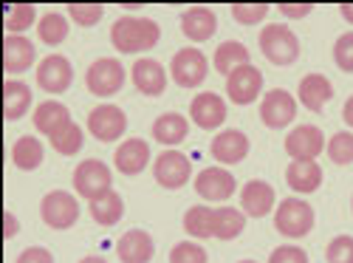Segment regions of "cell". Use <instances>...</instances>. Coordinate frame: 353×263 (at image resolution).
Instances as JSON below:
<instances>
[{
    "instance_id": "6da1fadb",
    "label": "cell",
    "mask_w": 353,
    "mask_h": 263,
    "mask_svg": "<svg viewBox=\"0 0 353 263\" xmlns=\"http://www.w3.org/2000/svg\"><path fill=\"white\" fill-rule=\"evenodd\" d=\"M161 40V28L150 17L125 14L110 26V43L119 54H144Z\"/></svg>"
},
{
    "instance_id": "7a4b0ae2",
    "label": "cell",
    "mask_w": 353,
    "mask_h": 263,
    "mask_svg": "<svg viewBox=\"0 0 353 263\" xmlns=\"http://www.w3.org/2000/svg\"><path fill=\"white\" fill-rule=\"evenodd\" d=\"M260 51L272 66H294L300 60V40L283 23H269L260 32Z\"/></svg>"
},
{
    "instance_id": "3957f363",
    "label": "cell",
    "mask_w": 353,
    "mask_h": 263,
    "mask_svg": "<svg viewBox=\"0 0 353 263\" xmlns=\"http://www.w3.org/2000/svg\"><path fill=\"white\" fill-rule=\"evenodd\" d=\"M314 207L305 198H283L277 204V213H274V229L280 232L283 238H305L308 232L314 229Z\"/></svg>"
},
{
    "instance_id": "277c9868",
    "label": "cell",
    "mask_w": 353,
    "mask_h": 263,
    "mask_svg": "<svg viewBox=\"0 0 353 263\" xmlns=\"http://www.w3.org/2000/svg\"><path fill=\"white\" fill-rule=\"evenodd\" d=\"M128 82V71L119 60H113V57H102V60L91 63L85 71V85H88V91H91L94 97H113V94H119L122 88Z\"/></svg>"
},
{
    "instance_id": "5b68a950",
    "label": "cell",
    "mask_w": 353,
    "mask_h": 263,
    "mask_svg": "<svg viewBox=\"0 0 353 263\" xmlns=\"http://www.w3.org/2000/svg\"><path fill=\"white\" fill-rule=\"evenodd\" d=\"M74 190L88 198V201H94L105 193L113 190V173L110 167L102 162V159H85L77 164L74 170Z\"/></svg>"
},
{
    "instance_id": "8992f818",
    "label": "cell",
    "mask_w": 353,
    "mask_h": 263,
    "mask_svg": "<svg viewBox=\"0 0 353 263\" xmlns=\"http://www.w3.org/2000/svg\"><path fill=\"white\" fill-rule=\"evenodd\" d=\"M297 116V99L294 94H288L285 88H272V91L263 94L260 99V119L272 130H283L294 122Z\"/></svg>"
},
{
    "instance_id": "52a82bcc",
    "label": "cell",
    "mask_w": 353,
    "mask_h": 263,
    "mask_svg": "<svg viewBox=\"0 0 353 263\" xmlns=\"http://www.w3.org/2000/svg\"><path fill=\"white\" fill-rule=\"evenodd\" d=\"M210 74V63L203 51L198 48H181L175 51L172 63H170V77L179 88H198Z\"/></svg>"
},
{
    "instance_id": "ba28073f",
    "label": "cell",
    "mask_w": 353,
    "mask_h": 263,
    "mask_svg": "<svg viewBox=\"0 0 353 263\" xmlns=\"http://www.w3.org/2000/svg\"><path fill=\"white\" fill-rule=\"evenodd\" d=\"M40 215L51 229H71L79 221V201L65 190L46 193L40 201Z\"/></svg>"
},
{
    "instance_id": "9c48e42d",
    "label": "cell",
    "mask_w": 353,
    "mask_h": 263,
    "mask_svg": "<svg viewBox=\"0 0 353 263\" xmlns=\"http://www.w3.org/2000/svg\"><path fill=\"white\" fill-rule=\"evenodd\" d=\"M192 175V164L181 150H164L153 162V179L164 190H181Z\"/></svg>"
},
{
    "instance_id": "30bf717a",
    "label": "cell",
    "mask_w": 353,
    "mask_h": 263,
    "mask_svg": "<svg viewBox=\"0 0 353 263\" xmlns=\"http://www.w3.org/2000/svg\"><path fill=\"white\" fill-rule=\"evenodd\" d=\"M88 130H91V136L99 142H119L128 130V116L116 105H108V102L97 105L91 113H88Z\"/></svg>"
},
{
    "instance_id": "8fae6325",
    "label": "cell",
    "mask_w": 353,
    "mask_h": 263,
    "mask_svg": "<svg viewBox=\"0 0 353 263\" xmlns=\"http://www.w3.org/2000/svg\"><path fill=\"white\" fill-rule=\"evenodd\" d=\"M325 144V133L316 125H297L285 136V153L291 156V162H316Z\"/></svg>"
},
{
    "instance_id": "7c38bea8",
    "label": "cell",
    "mask_w": 353,
    "mask_h": 263,
    "mask_svg": "<svg viewBox=\"0 0 353 263\" xmlns=\"http://www.w3.org/2000/svg\"><path fill=\"white\" fill-rule=\"evenodd\" d=\"M195 193L203 198V201H215V204H223L229 201L234 193H238V182L234 175L223 167H207L195 175Z\"/></svg>"
},
{
    "instance_id": "4fadbf2b",
    "label": "cell",
    "mask_w": 353,
    "mask_h": 263,
    "mask_svg": "<svg viewBox=\"0 0 353 263\" xmlns=\"http://www.w3.org/2000/svg\"><path fill=\"white\" fill-rule=\"evenodd\" d=\"M263 94V71L249 66H241L238 71H232L226 77V97L234 105H252Z\"/></svg>"
},
{
    "instance_id": "5bb4252c",
    "label": "cell",
    "mask_w": 353,
    "mask_h": 263,
    "mask_svg": "<svg viewBox=\"0 0 353 263\" xmlns=\"http://www.w3.org/2000/svg\"><path fill=\"white\" fill-rule=\"evenodd\" d=\"M74 82V66L63 54H51L37 66V85L46 94H65Z\"/></svg>"
},
{
    "instance_id": "9a60e30c",
    "label": "cell",
    "mask_w": 353,
    "mask_h": 263,
    "mask_svg": "<svg viewBox=\"0 0 353 263\" xmlns=\"http://www.w3.org/2000/svg\"><path fill=\"white\" fill-rule=\"evenodd\" d=\"M190 119L201 130H218L226 122V102L215 91H203L190 102Z\"/></svg>"
},
{
    "instance_id": "2e32d148",
    "label": "cell",
    "mask_w": 353,
    "mask_h": 263,
    "mask_svg": "<svg viewBox=\"0 0 353 263\" xmlns=\"http://www.w3.org/2000/svg\"><path fill=\"white\" fill-rule=\"evenodd\" d=\"M274 187L263 179H252L241 187V210L249 218H266L274 210Z\"/></svg>"
},
{
    "instance_id": "e0dca14e",
    "label": "cell",
    "mask_w": 353,
    "mask_h": 263,
    "mask_svg": "<svg viewBox=\"0 0 353 263\" xmlns=\"http://www.w3.org/2000/svg\"><path fill=\"white\" fill-rule=\"evenodd\" d=\"M130 79L136 85V91H141L144 97H161L167 91V71L161 63L150 60V57H141L130 68Z\"/></svg>"
},
{
    "instance_id": "ac0fdd59",
    "label": "cell",
    "mask_w": 353,
    "mask_h": 263,
    "mask_svg": "<svg viewBox=\"0 0 353 263\" xmlns=\"http://www.w3.org/2000/svg\"><path fill=\"white\" fill-rule=\"evenodd\" d=\"M249 148H252L249 136H246L243 130H238V128L221 130V133L212 139V144H210L215 162H221V164H238V162H243V159L249 156Z\"/></svg>"
},
{
    "instance_id": "d6986e66",
    "label": "cell",
    "mask_w": 353,
    "mask_h": 263,
    "mask_svg": "<svg viewBox=\"0 0 353 263\" xmlns=\"http://www.w3.org/2000/svg\"><path fill=\"white\" fill-rule=\"evenodd\" d=\"M37 48L26 35H6L3 37V68L9 74H23L34 66Z\"/></svg>"
},
{
    "instance_id": "ffe728a7",
    "label": "cell",
    "mask_w": 353,
    "mask_h": 263,
    "mask_svg": "<svg viewBox=\"0 0 353 263\" xmlns=\"http://www.w3.org/2000/svg\"><path fill=\"white\" fill-rule=\"evenodd\" d=\"M113 164L122 175H139L150 164V144L144 139H125L113 153Z\"/></svg>"
},
{
    "instance_id": "44dd1931",
    "label": "cell",
    "mask_w": 353,
    "mask_h": 263,
    "mask_svg": "<svg viewBox=\"0 0 353 263\" xmlns=\"http://www.w3.org/2000/svg\"><path fill=\"white\" fill-rule=\"evenodd\" d=\"M116 255L122 263H150L156 255V244L150 238V232L144 229H128L116 244Z\"/></svg>"
},
{
    "instance_id": "7402d4cb",
    "label": "cell",
    "mask_w": 353,
    "mask_h": 263,
    "mask_svg": "<svg viewBox=\"0 0 353 263\" xmlns=\"http://www.w3.org/2000/svg\"><path fill=\"white\" fill-rule=\"evenodd\" d=\"M181 32L192 43H207L218 32V14L210 6H192L181 14Z\"/></svg>"
},
{
    "instance_id": "603a6c76",
    "label": "cell",
    "mask_w": 353,
    "mask_h": 263,
    "mask_svg": "<svg viewBox=\"0 0 353 263\" xmlns=\"http://www.w3.org/2000/svg\"><path fill=\"white\" fill-rule=\"evenodd\" d=\"M297 99L303 102V108L319 113L334 99V85L325 74H305L300 79V88H297Z\"/></svg>"
},
{
    "instance_id": "cb8c5ba5",
    "label": "cell",
    "mask_w": 353,
    "mask_h": 263,
    "mask_svg": "<svg viewBox=\"0 0 353 263\" xmlns=\"http://www.w3.org/2000/svg\"><path fill=\"white\" fill-rule=\"evenodd\" d=\"M322 167L316 162H291L285 167V184L291 187V193H300V195H308V193H316L322 187Z\"/></svg>"
},
{
    "instance_id": "d4e9b609",
    "label": "cell",
    "mask_w": 353,
    "mask_h": 263,
    "mask_svg": "<svg viewBox=\"0 0 353 263\" xmlns=\"http://www.w3.org/2000/svg\"><path fill=\"white\" fill-rule=\"evenodd\" d=\"M187 136H190V122H187V116L175 113V110L161 113L159 119L153 122V139H156L159 144H164V148H170V150L175 148V144H181Z\"/></svg>"
},
{
    "instance_id": "484cf974",
    "label": "cell",
    "mask_w": 353,
    "mask_h": 263,
    "mask_svg": "<svg viewBox=\"0 0 353 263\" xmlns=\"http://www.w3.org/2000/svg\"><path fill=\"white\" fill-rule=\"evenodd\" d=\"M32 88L20 79H6L3 85V113L6 119L14 122V119H23V116L32 110Z\"/></svg>"
},
{
    "instance_id": "4316f807",
    "label": "cell",
    "mask_w": 353,
    "mask_h": 263,
    "mask_svg": "<svg viewBox=\"0 0 353 263\" xmlns=\"http://www.w3.org/2000/svg\"><path fill=\"white\" fill-rule=\"evenodd\" d=\"M68 122H74L71 119V113H68V108L63 105V102H40L37 108H34V128L43 133V136H54L57 130H63Z\"/></svg>"
},
{
    "instance_id": "83f0119b",
    "label": "cell",
    "mask_w": 353,
    "mask_h": 263,
    "mask_svg": "<svg viewBox=\"0 0 353 263\" xmlns=\"http://www.w3.org/2000/svg\"><path fill=\"white\" fill-rule=\"evenodd\" d=\"M88 204H91V218L99 226H116L125 218V201L116 190H110V193H105L94 201H88Z\"/></svg>"
},
{
    "instance_id": "f1b7e54d",
    "label": "cell",
    "mask_w": 353,
    "mask_h": 263,
    "mask_svg": "<svg viewBox=\"0 0 353 263\" xmlns=\"http://www.w3.org/2000/svg\"><path fill=\"white\" fill-rule=\"evenodd\" d=\"M212 63H215V71L229 77L232 71H238L241 66H249V48L238 40H226L215 48L212 54Z\"/></svg>"
},
{
    "instance_id": "f546056e",
    "label": "cell",
    "mask_w": 353,
    "mask_h": 263,
    "mask_svg": "<svg viewBox=\"0 0 353 263\" xmlns=\"http://www.w3.org/2000/svg\"><path fill=\"white\" fill-rule=\"evenodd\" d=\"M184 229L190 238H198V241L215 238V210L207 207V204H195L184 215Z\"/></svg>"
},
{
    "instance_id": "4dcf8cb0",
    "label": "cell",
    "mask_w": 353,
    "mask_h": 263,
    "mask_svg": "<svg viewBox=\"0 0 353 263\" xmlns=\"http://www.w3.org/2000/svg\"><path fill=\"white\" fill-rule=\"evenodd\" d=\"M43 156H46V150H43V142L37 136H20L12 148V162L23 173L37 170L43 164Z\"/></svg>"
},
{
    "instance_id": "1f68e13d",
    "label": "cell",
    "mask_w": 353,
    "mask_h": 263,
    "mask_svg": "<svg viewBox=\"0 0 353 263\" xmlns=\"http://www.w3.org/2000/svg\"><path fill=\"white\" fill-rule=\"evenodd\" d=\"M243 229H246L243 210L229 207V204H223V207L215 210V238L218 241H234Z\"/></svg>"
},
{
    "instance_id": "d6a6232c",
    "label": "cell",
    "mask_w": 353,
    "mask_h": 263,
    "mask_svg": "<svg viewBox=\"0 0 353 263\" xmlns=\"http://www.w3.org/2000/svg\"><path fill=\"white\" fill-rule=\"evenodd\" d=\"M34 23H40V20H37V9L32 3H12V6H6L3 28H6L9 35H23Z\"/></svg>"
},
{
    "instance_id": "836d02e7",
    "label": "cell",
    "mask_w": 353,
    "mask_h": 263,
    "mask_svg": "<svg viewBox=\"0 0 353 263\" xmlns=\"http://www.w3.org/2000/svg\"><path fill=\"white\" fill-rule=\"evenodd\" d=\"M37 35L46 46H60L68 40V17L60 12H48L40 23H37Z\"/></svg>"
},
{
    "instance_id": "e575fe53",
    "label": "cell",
    "mask_w": 353,
    "mask_h": 263,
    "mask_svg": "<svg viewBox=\"0 0 353 263\" xmlns=\"http://www.w3.org/2000/svg\"><path fill=\"white\" fill-rule=\"evenodd\" d=\"M48 142L60 156H77L82 150V144H85V130L77 122H68L63 130H57Z\"/></svg>"
},
{
    "instance_id": "d590c367",
    "label": "cell",
    "mask_w": 353,
    "mask_h": 263,
    "mask_svg": "<svg viewBox=\"0 0 353 263\" xmlns=\"http://www.w3.org/2000/svg\"><path fill=\"white\" fill-rule=\"evenodd\" d=\"M325 153H328V159H331L334 164H339V167L353 164V130H339V133H334V136L328 139V144H325Z\"/></svg>"
},
{
    "instance_id": "8d00e7d4",
    "label": "cell",
    "mask_w": 353,
    "mask_h": 263,
    "mask_svg": "<svg viewBox=\"0 0 353 263\" xmlns=\"http://www.w3.org/2000/svg\"><path fill=\"white\" fill-rule=\"evenodd\" d=\"M170 263H210V255L198 241H181L170 249Z\"/></svg>"
},
{
    "instance_id": "74e56055",
    "label": "cell",
    "mask_w": 353,
    "mask_h": 263,
    "mask_svg": "<svg viewBox=\"0 0 353 263\" xmlns=\"http://www.w3.org/2000/svg\"><path fill=\"white\" fill-rule=\"evenodd\" d=\"M65 12L77 26H97L105 17V6L102 3H68Z\"/></svg>"
},
{
    "instance_id": "f35d334b",
    "label": "cell",
    "mask_w": 353,
    "mask_h": 263,
    "mask_svg": "<svg viewBox=\"0 0 353 263\" xmlns=\"http://www.w3.org/2000/svg\"><path fill=\"white\" fill-rule=\"evenodd\" d=\"M269 14V6L266 3H234L232 6V17L243 23V26H254V23H263Z\"/></svg>"
},
{
    "instance_id": "ab89813d",
    "label": "cell",
    "mask_w": 353,
    "mask_h": 263,
    "mask_svg": "<svg viewBox=\"0 0 353 263\" xmlns=\"http://www.w3.org/2000/svg\"><path fill=\"white\" fill-rule=\"evenodd\" d=\"M325 260L328 263H353V238L336 235L325 249Z\"/></svg>"
},
{
    "instance_id": "60d3db41",
    "label": "cell",
    "mask_w": 353,
    "mask_h": 263,
    "mask_svg": "<svg viewBox=\"0 0 353 263\" xmlns=\"http://www.w3.org/2000/svg\"><path fill=\"white\" fill-rule=\"evenodd\" d=\"M334 63H336L345 74H353V32L342 35V37L334 43Z\"/></svg>"
},
{
    "instance_id": "b9f144b4",
    "label": "cell",
    "mask_w": 353,
    "mask_h": 263,
    "mask_svg": "<svg viewBox=\"0 0 353 263\" xmlns=\"http://www.w3.org/2000/svg\"><path fill=\"white\" fill-rule=\"evenodd\" d=\"M269 263H308V252L297 244H283L269 255Z\"/></svg>"
},
{
    "instance_id": "7bdbcfd3",
    "label": "cell",
    "mask_w": 353,
    "mask_h": 263,
    "mask_svg": "<svg viewBox=\"0 0 353 263\" xmlns=\"http://www.w3.org/2000/svg\"><path fill=\"white\" fill-rule=\"evenodd\" d=\"M14 263H54V255L46 246H28L17 255Z\"/></svg>"
},
{
    "instance_id": "ee69618b",
    "label": "cell",
    "mask_w": 353,
    "mask_h": 263,
    "mask_svg": "<svg viewBox=\"0 0 353 263\" xmlns=\"http://www.w3.org/2000/svg\"><path fill=\"white\" fill-rule=\"evenodd\" d=\"M288 20H303V17H308L311 12H314V6L311 3H280L277 6Z\"/></svg>"
},
{
    "instance_id": "f6af8a7d",
    "label": "cell",
    "mask_w": 353,
    "mask_h": 263,
    "mask_svg": "<svg viewBox=\"0 0 353 263\" xmlns=\"http://www.w3.org/2000/svg\"><path fill=\"white\" fill-rule=\"evenodd\" d=\"M17 232H20V224H17V218H14V213H3V238L6 241H12L14 235H17Z\"/></svg>"
},
{
    "instance_id": "bcb514c9",
    "label": "cell",
    "mask_w": 353,
    "mask_h": 263,
    "mask_svg": "<svg viewBox=\"0 0 353 263\" xmlns=\"http://www.w3.org/2000/svg\"><path fill=\"white\" fill-rule=\"evenodd\" d=\"M342 119H345V125L353 130V97H347V102H345V108H342Z\"/></svg>"
},
{
    "instance_id": "7dc6e473",
    "label": "cell",
    "mask_w": 353,
    "mask_h": 263,
    "mask_svg": "<svg viewBox=\"0 0 353 263\" xmlns=\"http://www.w3.org/2000/svg\"><path fill=\"white\" fill-rule=\"evenodd\" d=\"M339 14L353 26V3H342V6H339Z\"/></svg>"
},
{
    "instance_id": "c3c4849f",
    "label": "cell",
    "mask_w": 353,
    "mask_h": 263,
    "mask_svg": "<svg viewBox=\"0 0 353 263\" xmlns=\"http://www.w3.org/2000/svg\"><path fill=\"white\" fill-rule=\"evenodd\" d=\"M79 263H108L105 257H99V255H88V257H82Z\"/></svg>"
},
{
    "instance_id": "681fc988",
    "label": "cell",
    "mask_w": 353,
    "mask_h": 263,
    "mask_svg": "<svg viewBox=\"0 0 353 263\" xmlns=\"http://www.w3.org/2000/svg\"><path fill=\"white\" fill-rule=\"evenodd\" d=\"M241 263H257V260H241Z\"/></svg>"
},
{
    "instance_id": "f907efd6",
    "label": "cell",
    "mask_w": 353,
    "mask_h": 263,
    "mask_svg": "<svg viewBox=\"0 0 353 263\" xmlns=\"http://www.w3.org/2000/svg\"><path fill=\"white\" fill-rule=\"evenodd\" d=\"M350 210H353V201H350Z\"/></svg>"
}]
</instances>
